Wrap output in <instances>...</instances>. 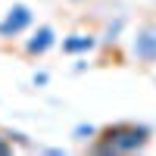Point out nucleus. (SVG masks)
Segmentation results:
<instances>
[{"instance_id":"5","label":"nucleus","mask_w":156,"mask_h":156,"mask_svg":"<svg viewBox=\"0 0 156 156\" xmlns=\"http://www.w3.org/2000/svg\"><path fill=\"white\" fill-rule=\"evenodd\" d=\"M94 47H97V37H94V34H84V31H78V34H69L66 41H62V53H69V56H78V53H90Z\"/></svg>"},{"instance_id":"1","label":"nucleus","mask_w":156,"mask_h":156,"mask_svg":"<svg viewBox=\"0 0 156 156\" xmlns=\"http://www.w3.org/2000/svg\"><path fill=\"white\" fill-rule=\"evenodd\" d=\"M97 134L100 137L94 144V153H134L150 144V128L134 122H115Z\"/></svg>"},{"instance_id":"3","label":"nucleus","mask_w":156,"mask_h":156,"mask_svg":"<svg viewBox=\"0 0 156 156\" xmlns=\"http://www.w3.org/2000/svg\"><path fill=\"white\" fill-rule=\"evenodd\" d=\"M134 59L140 62H156V22H144L134 34Z\"/></svg>"},{"instance_id":"8","label":"nucleus","mask_w":156,"mask_h":156,"mask_svg":"<svg viewBox=\"0 0 156 156\" xmlns=\"http://www.w3.org/2000/svg\"><path fill=\"white\" fill-rule=\"evenodd\" d=\"M6 153H12V147L6 144V137H0V156H6Z\"/></svg>"},{"instance_id":"6","label":"nucleus","mask_w":156,"mask_h":156,"mask_svg":"<svg viewBox=\"0 0 156 156\" xmlns=\"http://www.w3.org/2000/svg\"><path fill=\"white\" fill-rule=\"evenodd\" d=\"M94 134H97L94 125H78V128H75V137H78V140H87V137H94Z\"/></svg>"},{"instance_id":"4","label":"nucleus","mask_w":156,"mask_h":156,"mask_svg":"<svg viewBox=\"0 0 156 156\" xmlns=\"http://www.w3.org/2000/svg\"><path fill=\"white\" fill-rule=\"evenodd\" d=\"M53 44H56L53 25H37V28L31 31V37L25 41V53H28V56H44Z\"/></svg>"},{"instance_id":"10","label":"nucleus","mask_w":156,"mask_h":156,"mask_svg":"<svg viewBox=\"0 0 156 156\" xmlns=\"http://www.w3.org/2000/svg\"><path fill=\"white\" fill-rule=\"evenodd\" d=\"M69 3H81V0H69Z\"/></svg>"},{"instance_id":"9","label":"nucleus","mask_w":156,"mask_h":156,"mask_svg":"<svg viewBox=\"0 0 156 156\" xmlns=\"http://www.w3.org/2000/svg\"><path fill=\"white\" fill-rule=\"evenodd\" d=\"M34 84H47V72H34Z\"/></svg>"},{"instance_id":"2","label":"nucleus","mask_w":156,"mask_h":156,"mask_svg":"<svg viewBox=\"0 0 156 156\" xmlns=\"http://www.w3.org/2000/svg\"><path fill=\"white\" fill-rule=\"evenodd\" d=\"M31 6L28 3H12L9 9H6V16H3V22H0V37H19L25 28L31 25Z\"/></svg>"},{"instance_id":"7","label":"nucleus","mask_w":156,"mask_h":156,"mask_svg":"<svg viewBox=\"0 0 156 156\" xmlns=\"http://www.w3.org/2000/svg\"><path fill=\"white\" fill-rule=\"evenodd\" d=\"M122 25H125L122 19H115V25H109V28H106V41H115V34L122 31Z\"/></svg>"}]
</instances>
